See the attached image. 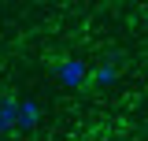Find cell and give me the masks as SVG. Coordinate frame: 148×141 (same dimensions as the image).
Segmentation results:
<instances>
[{
    "mask_svg": "<svg viewBox=\"0 0 148 141\" xmlns=\"http://www.w3.org/2000/svg\"><path fill=\"white\" fill-rule=\"evenodd\" d=\"M56 74H59V82H63L67 89H78L85 78H89V70H85V63H82V59H63Z\"/></svg>",
    "mask_w": 148,
    "mask_h": 141,
    "instance_id": "obj_1",
    "label": "cell"
},
{
    "mask_svg": "<svg viewBox=\"0 0 148 141\" xmlns=\"http://www.w3.org/2000/svg\"><path fill=\"white\" fill-rule=\"evenodd\" d=\"M92 78H96L100 86H111V82L119 78V70H115V63H104V67H96V70H92Z\"/></svg>",
    "mask_w": 148,
    "mask_h": 141,
    "instance_id": "obj_4",
    "label": "cell"
},
{
    "mask_svg": "<svg viewBox=\"0 0 148 141\" xmlns=\"http://www.w3.org/2000/svg\"><path fill=\"white\" fill-rule=\"evenodd\" d=\"M15 126H18V100L4 97L0 100V134H11Z\"/></svg>",
    "mask_w": 148,
    "mask_h": 141,
    "instance_id": "obj_3",
    "label": "cell"
},
{
    "mask_svg": "<svg viewBox=\"0 0 148 141\" xmlns=\"http://www.w3.org/2000/svg\"><path fill=\"white\" fill-rule=\"evenodd\" d=\"M41 123V104H37L34 97H26V100H18V134H30L34 126Z\"/></svg>",
    "mask_w": 148,
    "mask_h": 141,
    "instance_id": "obj_2",
    "label": "cell"
}]
</instances>
